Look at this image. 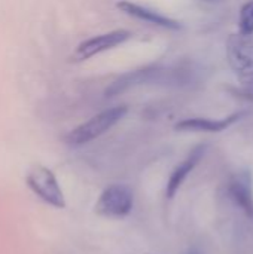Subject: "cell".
<instances>
[{"label":"cell","mask_w":253,"mask_h":254,"mask_svg":"<svg viewBox=\"0 0 253 254\" xmlns=\"http://www.w3.org/2000/svg\"><path fill=\"white\" fill-rule=\"evenodd\" d=\"M230 195L239 208L253 219V180L249 171H240L231 179Z\"/></svg>","instance_id":"cell-8"},{"label":"cell","mask_w":253,"mask_h":254,"mask_svg":"<svg viewBox=\"0 0 253 254\" xmlns=\"http://www.w3.org/2000/svg\"><path fill=\"white\" fill-rule=\"evenodd\" d=\"M227 57L246 95L253 98V37L231 34L227 42Z\"/></svg>","instance_id":"cell-1"},{"label":"cell","mask_w":253,"mask_h":254,"mask_svg":"<svg viewBox=\"0 0 253 254\" xmlns=\"http://www.w3.org/2000/svg\"><path fill=\"white\" fill-rule=\"evenodd\" d=\"M203 1H207V3H215V1H218V0H203Z\"/></svg>","instance_id":"cell-13"},{"label":"cell","mask_w":253,"mask_h":254,"mask_svg":"<svg viewBox=\"0 0 253 254\" xmlns=\"http://www.w3.org/2000/svg\"><path fill=\"white\" fill-rule=\"evenodd\" d=\"M243 113H234L224 119H207V118H189L176 124L177 131H194V132H221L236 124Z\"/></svg>","instance_id":"cell-9"},{"label":"cell","mask_w":253,"mask_h":254,"mask_svg":"<svg viewBox=\"0 0 253 254\" xmlns=\"http://www.w3.org/2000/svg\"><path fill=\"white\" fill-rule=\"evenodd\" d=\"M130 37H131V33L128 30H113L109 33L94 36V37L86 39L78 45V48L73 52V58H75V61L89 60V58H92L101 52L110 51V49L122 45Z\"/></svg>","instance_id":"cell-5"},{"label":"cell","mask_w":253,"mask_h":254,"mask_svg":"<svg viewBox=\"0 0 253 254\" xmlns=\"http://www.w3.org/2000/svg\"><path fill=\"white\" fill-rule=\"evenodd\" d=\"M28 188L46 204L55 207V208H66V199L64 193L54 176V173L43 167V165H36L33 167L25 179Z\"/></svg>","instance_id":"cell-3"},{"label":"cell","mask_w":253,"mask_h":254,"mask_svg":"<svg viewBox=\"0 0 253 254\" xmlns=\"http://www.w3.org/2000/svg\"><path fill=\"white\" fill-rule=\"evenodd\" d=\"M206 153V146H197L195 149L191 150V153L174 168L171 173L169 183H167V198H173L180 186L183 185L185 179L189 176V173L195 168V165L201 161L203 155Z\"/></svg>","instance_id":"cell-10"},{"label":"cell","mask_w":253,"mask_h":254,"mask_svg":"<svg viewBox=\"0 0 253 254\" xmlns=\"http://www.w3.org/2000/svg\"><path fill=\"white\" fill-rule=\"evenodd\" d=\"M133 190L125 185H112L100 195L95 204V213L103 217H125L133 210Z\"/></svg>","instance_id":"cell-4"},{"label":"cell","mask_w":253,"mask_h":254,"mask_svg":"<svg viewBox=\"0 0 253 254\" xmlns=\"http://www.w3.org/2000/svg\"><path fill=\"white\" fill-rule=\"evenodd\" d=\"M116 6L125 15L133 16V18L140 19V21H145V22H149L152 25L163 27L167 30H180L182 28V24L179 21L169 18V16L160 13L158 10L151 9L148 6H143V4H139V3H134L130 0H121V1H118Z\"/></svg>","instance_id":"cell-7"},{"label":"cell","mask_w":253,"mask_h":254,"mask_svg":"<svg viewBox=\"0 0 253 254\" xmlns=\"http://www.w3.org/2000/svg\"><path fill=\"white\" fill-rule=\"evenodd\" d=\"M188 254H200V253H198L197 250H191V252H189V253H188Z\"/></svg>","instance_id":"cell-12"},{"label":"cell","mask_w":253,"mask_h":254,"mask_svg":"<svg viewBox=\"0 0 253 254\" xmlns=\"http://www.w3.org/2000/svg\"><path fill=\"white\" fill-rule=\"evenodd\" d=\"M240 33L245 36H253V0L245 3L240 10Z\"/></svg>","instance_id":"cell-11"},{"label":"cell","mask_w":253,"mask_h":254,"mask_svg":"<svg viewBox=\"0 0 253 254\" xmlns=\"http://www.w3.org/2000/svg\"><path fill=\"white\" fill-rule=\"evenodd\" d=\"M161 74L160 67L157 65H148V67H142L137 70H131L122 76H119L118 79H115L104 91V97L106 98H113L116 95H121L133 88H137L140 85L149 83L152 80L157 79V76Z\"/></svg>","instance_id":"cell-6"},{"label":"cell","mask_w":253,"mask_h":254,"mask_svg":"<svg viewBox=\"0 0 253 254\" xmlns=\"http://www.w3.org/2000/svg\"><path fill=\"white\" fill-rule=\"evenodd\" d=\"M127 112H128L127 106H115V107H110V109H106V110L97 113L89 121H86V122L81 124L79 127H76L75 129H72L66 135V143L69 146L78 147V146H84V144L98 138L100 135L107 132L110 128H113L121 119H124Z\"/></svg>","instance_id":"cell-2"}]
</instances>
